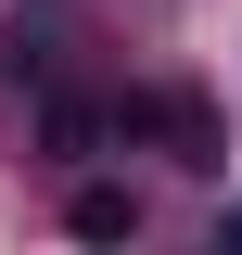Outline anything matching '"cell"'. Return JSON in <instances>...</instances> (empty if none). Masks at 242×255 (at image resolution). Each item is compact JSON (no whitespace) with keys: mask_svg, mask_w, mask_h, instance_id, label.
Segmentation results:
<instances>
[{"mask_svg":"<svg viewBox=\"0 0 242 255\" xmlns=\"http://www.w3.org/2000/svg\"><path fill=\"white\" fill-rule=\"evenodd\" d=\"M102 128H140V140H166L179 166H217V115H204L191 90H127V102H115Z\"/></svg>","mask_w":242,"mask_h":255,"instance_id":"1","label":"cell"},{"mask_svg":"<svg viewBox=\"0 0 242 255\" xmlns=\"http://www.w3.org/2000/svg\"><path fill=\"white\" fill-rule=\"evenodd\" d=\"M127 230H140V191H115V179L77 191V243H127Z\"/></svg>","mask_w":242,"mask_h":255,"instance_id":"2","label":"cell"},{"mask_svg":"<svg viewBox=\"0 0 242 255\" xmlns=\"http://www.w3.org/2000/svg\"><path fill=\"white\" fill-rule=\"evenodd\" d=\"M217 243H242V204H230V217H217Z\"/></svg>","mask_w":242,"mask_h":255,"instance_id":"3","label":"cell"}]
</instances>
